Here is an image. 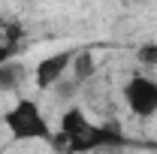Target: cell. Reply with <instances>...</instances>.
<instances>
[{
  "mask_svg": "<svg viewBox=\"0 0 157 154\" xmlns=\"http://www.w3.org/2000/svg\"><path fill=\"white\" fill-rule=\"evenodd\" d=\"M58 142H63L73 154H91L109 145H127V139L118 133V127L112 124H97L85 115V109H67L60 115V130H58Z\"/></svg>",
  "mask_w": 157,
  "mask_h": 154,
  "instance_id": "1",
  "label": "cell"
},
{
  "mask_svg": "<svg viewBox=\"0 0 157 154\" xmlns=\"http://www.w3.org/2000/svg\"><path fill=\"white\" fill-rule=\"evenodd\" d=\"M3 127L12 142H58L48 115L33 97H15L3 112Z\"/></svg>",
  "mask_w": 157,
  "mask_h": 154,
  "instance_id": "2",
  "label": "cell"
},
{
  "mask_svg": "<svg viewBox=\"0 0 157 154\" xmlns=\"http://www.w3.org/2000/svg\"><path fill=\"white\" fill-rule=\"evenodd\" d=\"M124 106L127 112L139 121H148L157 115V79L148 73H133V76L124 82Z\"/></svg>",
  "mask_w": 157,
  "mask_h": 154,
  "instance_id": "3",
  "label": "cell"
},
{
  "mask_svg": "<svg viewBox=\"0 0 157 154\" xmlns=\"http://www.w3.org/2000/svg\"><path fill=\"white\" fill-rule=\"evenodd\" d=\"M78 48H67V52H55V55H45L33 67V85L39 91H55L63 79H70L73 70V60H76Z\"/></svg>",
  "mask_w": 157,
  "mask_h": 154,
  "instance_id": "4",
  "label": "cell"
},
{
  "mask_svg": "<svg viewBox=\"0 0 157 154\" xmlns=\"http://www.w3.org/2000/svg\"><path fill=\"white\" fill-rule=\"evenodd\" d=\"M97 73V64H94V55L91 52H76V60H73V70H70V79L76 82L78 88H85Z\"/></svg>",
  "mask_w": 157,
  "mask_h": 154,
  "instance_id": "5",
  "label": "cell"
},
{
  "mask_svg": "<svg viewBox=\"0 0 157 154\" xmlns=\"http://www.w3.org/2000/svg\"><path fill=\"white\" fill-rule=\"evenodd\" d=\"M27 76V70L18 60H0V91H15Z\"/></svg>",
  "mask_w": 157,
  "mask_h": 154,
  "instance_id": "6",
  "label": "cell"
},
{
  "mask_svg": "<svg viewBox=\"0 0 157 154\" xmlns=\"http://www.w3.org/2000/svg\"><path fill=\"white\" fill-rule=\"evenodd\" d=\"M136 58H139L142 67H157V42H142Z\"/></svg>",
  "mask_w": 157,
  "mask_h": 154,
  "instance_id": "7",
  "label": "cell"
}]
</instances>
